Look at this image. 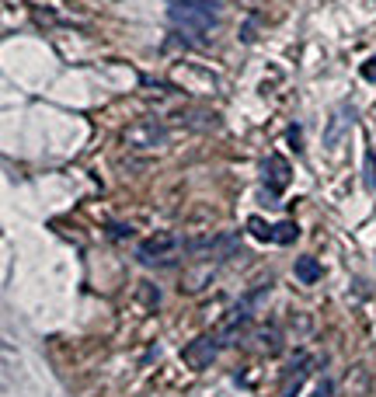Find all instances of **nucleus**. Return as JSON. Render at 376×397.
Returning a JSON list of instances; mask_svg holds the SVG:
<instances>
[{
    "label": "nucleus",
    "mask_w": 376,
    "mask_h": 397,
    "mask_svg": "<svg viewBox=\"0 0 376 397\" xmlns=\"http://www.w3.org/2000/svg\"><path fill=\"white\" fill-rule=\"evenodd\" d=\"M293 272H296V279H300V283H307V286H310V283H317V279L324 276V269H321V262H317L314 255H300V258H296V265H293Z\"/></svg>",
    "instance_id": "obj_8"
},
{
    "label": "nucleus",
    "mask_w": 376,
    "mask_h": 397,
    "mask_svg": "<svg viewBox=\"0 0 376 397\" xmlns=\"http://www.w3.org/2000/svg\"><path fill=\"white\" fill-rule=\"evenodd\" d=\"M171 4H178V7H199V11H209V14L220 18V4L216 0H168V7Z\"/></svg>",
    "instance_id": "obj_10"
},
{
    "label": "nucleus",
    "mask_w": 376,
    "mask_h": 397,
    "mask_svg": "<svg viewBox=\"0 0 376 397\" xmlns=\"http://www.w3.org/2000/svg\"><path fill=\"white\" fill-rule=\"evenodd\" d=\"M366 189L376 192V150H366Z\"/></svg>",
    "instance_id": "obj_11"
},
{
    "label": "nucleus",
    "mask_w": 376,
    "mask_h": 397,
    "mask_svg": "<svg viewBox=\"0 0 376 397\" xmlns=\"http://www.w3.org/2000/svg\"><path fill=\"white\" fill-rule=\"evenodd\" d=\"M126 143L133 150H154L164 143V129L157 122H140V126H129L126 129Z\"/></svg>",
    "instance_id": "obj_6"
},
{
    "label": "nucleus",
    "mask_w": 376,
    "mask_h": 397,
    "mask_svg": "<svg viewBox=\"0 0 376 397\" xmlns=\"http://www.w3.org/2000/svg\"><path fill=\"white\" fill-rule=\"evenodd\" d=\"M363 77H366V81H373V84H376V56H373V60H366V63H363Z\"/></svg>",
    "instance_id": "obj_12"
},
{
    "label": "nucleus",
    "mask_w": 376,
    "mask_h": 397,
    "mask_svg": "<svg viewBox=\"0 0 376 397\" xmlns=\"http://www.w3.org/2000/svg\"><path fill=\"white\" fill-rule=\"evenodd\" d=\"M317 397H331V384H328V380L317 384Z\"/></svg>",
    "instance_id": "obj_13"
},
{
    "label": "nucleus",
    "mask_w": 376,
    "mask_h": 397,
    "mask_svg": "<svg viewBox=\"0 0 376 397\" xmlns=\"http://www.w3.org/2000/svg\"><path fill=\"white\" fill-rule=\"evenodd\" d=\"M352 122H356V108H352V105H342V108L331 115L328 129H324V147H328V150H338L342 140H345V133L352 129Z\"/></svg>",
    "instance_id": "obj_5"
},
{
    "label": "nucleus",
    "mask_w": 376,
    "mask_h": 397,
    "mask_svg": "<svg viewBox=\"0 0 376 397\" xmlns=\"http://www.w3.org/2000/svg\"><path fill=\"white\" fill-rule=\"evenodd\" d=\"M216 356H220V342H216V335H202V338L188 342L185 352H182V359H185L192 370H209V366L216 363Z\"/></svg>",
    "instance_id": "obj_3"
},
{
    "label": "nucleus",
    "mask_w": 376,
    "mask_h": 397,
    "mask_svg": "<svg viewBox=\"0 0 376 397\" xmlns=\"http://www.w3.org/2000/svg\"><path fill=\"white\" fill-rule=\"evenodd\" d=\"M178 248H185L178 237H171V234H161V237H150V241H143L136 255H140V262H143V265H157V262H171V255H175Z\"/></svg>",
    "instance_id": "obj_4"
},
{
    "label": "nucleus",
    "mask_w": 376,
    "mask_h": 397,
    "mask_svg": "<svg viewBox=\"0 0 376 397\" xmlns=\"http://www.w3.org/2000/svg\"><path fill=\"white\" fill-rule=\"evenodd\" d=\"M168 18H171V25L192 39V42H202L213 28H216V14H209V11H199V7H178V4H171L168 7Z\"/></svg>",
    "instance_id": "obj_1"
},
{
    "label": "nucleus",
    "mask_w": 376,
    "mask_h": 397,
    "mask_svg": "<svg viewBox=\"0 0 376 397\" xmlns=\"http://www.w3.org/2000/svg\"><path fill=\"white\" fill-rule=\"evenodd\" d=\"M265 182H269V192H272V196L289 185V164H286L282 157H269V161H265Z\"/></svg>",
    "instance_id": "obj_7"
},
{
    "label": "nucleus",
    "mask_w": 376,
    "mask_h": 397,
    "mask_svg": "<svg viewBox=\"0 0 376 397\" xmlns=\"http://www.w3.org/2000/svg\"><path fill=\"white\" fill-rule=\"evenodd\" d=\"M248 234L258 237V241H269V244H293L300 237V227L296 223H265L262 216H251L248 220Z\"/></svg>",
    "instance_id": "obj_2"
},
{
    "label": "nucleus",
    "mask_w": 376,
    "mask_h": 397,
    "mask_svg": "<svg viewBox=\"0 0 376 397\" xmlns=\"http://www.w3.org/2000/svg\"><path fill=\"white\" fill-rule=\"evenodd\" d=\"M296 370L286 377V387H282V397H296L300 394V387H303V380H307V373H310V356H300V363H293Z\"/></svg>",
    "instance_id": "obj_9"
}]
</instances>
